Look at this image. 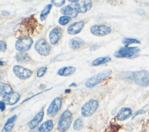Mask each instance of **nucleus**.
Wrapping results in <instances>:
<instances>
[{
	"label": "nucleus",
	"instance_id": "1",
	"mask_svg": "<svg viewBox=\"0 0 149 132\" xmlns=\"http://www.w3.org/2000/svg\"><path fill=\"white\" fill-rule=\"evenodd\" d=\"M140 49L137 47H124L119 48L114 53V56L118 58L133 59L140 55Z\"/></svg>",
	"mask_w": 149,
	"mask_h": 132
},
{
	"label": "nucleus",
	"instance_id": "2",
	"mask_svg": "<svg viewBox=\"0 0 149 132\" xmlns=\"http://www.w3.org/2000/svg\"><path fill=\"white\" fill-rule=\"evenodd\" d=\"M111 73V70H105L99 72L88 78L85 82V85L88 88L94 87L102 81L108 77Z\"/></svg>",
	"mask_w": 149,
	"mask_h": 132
},
{
	"label": "nucleus",
	"instance_id": "3",
	"mask_svg": "<svg viewBox=\"0 0 149 132\" xmlns=\"http://www.w3.org/2000/svg\"><path fill=\"white\" fill-rule=\"evenodd\" d=\"M73 119L72 114L69 110H65L59 116L58 122V130L65 132L70 126Z\"/></svg>",
	"mask_w": 149,
	"mask_h": 132
},
{
	"label": "nucleus",
	"instance_id": "4",
	"mask_svg": "<svg viewBox=\"0 0 149 132\" xmlns=\"http://www.w3.org/2000/svg\"><path fill=\"white\" fill-rule=\"evenodd\" d=\"M33 44L32 38L27 35H22L15 43V48L19 52H25L29 50Z\"/></svg>",
	"mask_w": 149,
	"mask_h": 132
},
{
	"label": "nucleus",
	"instance_id": "5",
	"mask_svg": "<svg viewBox=\"0 0 149 132\" xmlns=\"http://www.w3.org/2000/svg\"><path fill=\"white\" fill-rule=\"evenodd\" d=\"M132 80L137 84L142 87L149 85V72L142 70L134 72L132 75Z\"/></svg>",
	"mask_w": 149,
	"mask_h": 132
},
{
	"label": "nucleus",
	"instance_id": "6",
	"mask_svg": "<svg viewBox=\"0 0 149 132\" xmlns=\"http://www.w3.org/2000/svg\"><path fill=\"white\" fill-rule=\"evenodd\" d=\"M98 107V101L95 99H91L84 104L81 108V113L83 116L88 117L93 115Z\"/></svg>",
	"mask_w": 149,
	"mask_h": 132
},
{
	"label": "nucleus",
	"instance_id": "7",
	"mask_svg": "<svg viewBox=\"0 0 149 132\" xmlns=\"http://www.w3.org/2000/svg\"><path fill=\"white\" fill-rule=\"evenodd\" d=\"M34 49L42 56L48 55L51 51V46L48 42L43 38L38 40L34 45Z\"/></svg>",
	"mask_w": 149,
	"mask_h": 132
},
{
	"label": "nucleus",
	"instance_id": "8",
	"mask_svg": "<svg viewBox=\"0 0 149 132\" xmlns=\"http://www.w3.org/2000/svg\"><path fill=\"white\" fill-rule=\"evenodd\" d=\"M62 99L61 97H58L54 98L47 110L48 116L51 117L55 116L60 110L62 106Z\"/></svg>",
	"mask_w": 149,
	"mask_h": 132
},
{
	"label": "nucleus",
	"instance_id": "9",
	"mask_svg": "<svg viewBox=\"0 0 149 132\" xmlns=\"http://www.w3.org/2000/svg\"><path fill=\"white\" fill-rule=\"evenodd\" d=\"M111 28L104 24H95L90 28L91 33L95 36H105L111 33Z\"/></svg>",
	"mask_w": 149,
	"mask_h": 132
},
{
	"label": "nucleus",
	"instance_id": "10",
	"mask_svg": "<svg viewBox=\"0 0 149 132\" xmlns=\"http://www.w3.org/2000/svg\"><path fill=\"white\" fill-rule=\"evenodd\" d=\"M13 72L15 76L21 80H26L31 77L33 72L20 65H15L13 67Z\"/></svg>",
	"mask_w": 149,
	"mask_h": 132
},
{
	"label": "nucleus",
	"instance_id": "11",
	"mask_svg": "<svg viewBox=\"0 0 149 132\" xmlns=\"http://www.w3.org/2000/svg\"><path fill=\"white\" fill-rule=\"evenodd\" d=\"M78 13H86L91 9L92 7V1L90 0L87 1H77L76 3H71Z\"/></svg>",
	"mask_w": 149,
	"mask_h": 132
},
{
	"label": "nucleus",
	"instance_id": "12",
	"mask_svg": "<svg viewBox=\"0 0 149 132\" xmlns=\"http://www.w3.org/2000/svg\"><path fill=\"white\" fill-rule=\"evenodd\" d=\"M62 34V29L60 27L53 28L49 33V40L52 45H56L60 40Z\"/></svg>",
	"mask_w": 149,
	"mask_h": 132
},
{
	"label": "nucleus",
	"instance_id": "13",
	"mask_svg": "<svg viewBox=\"0 0 149 132\" xmlns=\"http://www.w3.org/2000/svg\"><path fill=\"white\" fill-rule=\"evenodd\" d=\"M84 26V22L83 20L74 22L71 23L67 28V32L69 34L75 35L79 34Z\"/></svg>",
	"mask_w": 149,
	"mask_h": 132
},
{
	"label": "nucleus",
	"instance_id": "14",
	"mask_svg": "<svg viewBox=\"0 0 149 132\" xmlns=\"http://www.w3.org/2000/svg\"><path fill=\"white\" fill-rule=\"evenodd\" d=\"M20 94L17 92H12L8 95L3 97V101L5 104L8 105H13L16 104L20 99Z\"/></svg>",
	"mask_w": 149,
	"mask_h": 132
},
{
	"label": "nucleus",
	"instance_id": "15",
	"mask_svg": "<svg viewBox=\"0 0 149 132\" xmlns=\"http://www.w3.org/2000/svg\"><path fill=\"white\" fill-rule=\"evenodd\" d=\"M60 12L62 15H63V16H69L73 18L76 17L79 13L74 9V8L71 5V3L65 6H63L61 9Z\"/></svg>",
	"mask_w": 149,
	"mask_h": 132
},
{
	"label": "nucleus",
	"instance_id": "16",
	"mask_svg": "<svg viewBox=\"0 0 149 132\" xmlns=\"http://www.w3.org/2000/svg\"><path fill=\"white\" fill-rule=\"evenodd\" d=\"M132 114V110L130 108H121L117 113L116 118L120 121L125 120Z\"/></svg>",
	"mask_w": 149,
	"mask_h": 132
},
{
	"label": "nucleus",
	"instance_id": "17",
	"mask_svg": "<svg viewBox=\"0 0 149 132\" xmlns=\"http://www.w3.org/2000/svg\"><path fill=\"white\" fill-rule=\"evenodd\" d=\"M44 112L43 111H40L34 117L32 120H31L29 123H28V126L31 129H34L36 128L39 124L40 123L42 120L43 117H44Z\"/></svg>",
	"mask_w": 149,
	"mask_h": 132
},
{
	"label": "nucleus",
	"instance_id": "18",
	"mask_svg": "<svg viewBox=\"0 0 149 132\" xmlns=\"http://www.w3.org/2000/svg\"><path fill=\"white\" fill-rule=\"evenodd\" d=\"M76 70V67L73 66H64L58 70L57 74L61 76H70L73 74Z\"/></svg>",
	"mask_w": 149,
	"mask_h": 132
},
{
	"label": "nucleus",
	"instance_id": "19",
	"mask_svg": "<svg viewBox=\"0 0 149 132\" xmlns=\"http://www.w3.org/2000/svg\"><path fill=\"white\" fill-rule=\"evenodd\" d=\"M84 45V40L79 37H74L71 39L69 43V47L74 50L81 48Z\"/></svg>",
	"mask_w": 149,
	"mask_h": 132
},
{
	"label": "nucleus",
	"instance_id": "20",
	"mask_svg": "<svg viewBox=\"0 0 149 132\" xmlns=\"http://www.w3.org/2000/svg\"><path fill=\"white\" fill-rule=\"evenodd\" d=\"M54 123L52 120H48L42 123L38 129L39 132H49L52 130Z\"/></svg>",
	"mask_w": 149,
	"mask_h": 132
},
{
	"label": "nucleus",
	"instance_id": "21",
	"mask_svg": "<svg viewBox=\"0 0 149 132\" xmlns=\"http://www.w3.org/2000/svg\"><path fill=\"white\" fill-rule=\"evenodd\" d=\"M16 60L19 63H28L31 60V58L26 52H19L16 54L15 56Z\"/></svg>",
	"mask_w": 149,
	"mask_h": 132
},
{
	"label": "nucleus",
	"instance_id": "22",
	"mask_svg": "<svg viewBox=\"0 0 149 132\" xmlns=\"http://www.w3.org/2000/svg\"><path fill=\"white\" fill-rule=\"evenodd\" d=\"M12 92L13 89L10 85L2 82L0 83V93L1 96L3 97Z\"/></svg>",
	"mask_w": 149,
	"mask_h": 132
},
{
	"label": "nucleus",
	"instance_id": "23",
	"mask_svg": "<svg viewBox=\"0 0 149 132\" xmlns=\"http://www.w3.org/2000/svg\"><path fill=\"white\" fill-rule=\"evenodd\" d=\"M111 60V58L108 57V56H104V57H100L95 60H94L92 62L91 65L93 66H97L105 64L108 62H109Z\"/></svg>",
	"mask_w": 149,
	"mask_h": 132
},
{
	"label": "nucleus",
	"instance_id": "24",
	"mask_svg": "<svg viewBox=\"0 0 149 132\" xmlns=\"http://www.w3.org/2000/svg\"><path fill=\"white\" fill-rule=\"evenodd\" d=\"M52 4L49 3V4L47 5L44 7V8L41 10V14L40 16V18L41 21H43L44 20H45L46 19L47 16L49 14L51 9H52Z\"/></svg>",
	"mask_w": 149,
	"mask_h": 132
},
{
	"label": "nucleus",
	"instance_id": "25",
	"mask_svg": "<svg viewBox=\"0 0 149 132\" xmlns=\"http://www.w3.org/2000/svg\"><path fill=\"white\" fill-rule=\"evenodd\" d=\"M83 125H84V123L83 120L81 118H77L74 120L73 126V129L75 130L79 131L83 128Z\"/></svg>",
	"mask_w": 149,
	"mask_h": 132
},
{
	"label": "nucleus",
	"instance_id": "26",
	"mask_svg": "<svg viewBox=\"0 0 149 132\" xmlns=\"http://www.w3.org/2000/svg\"><path fill=\"white\" fill-rule=\"evenodd\" d=\"M122 44H125L126 46L132 44H140L141 42L135 38H125L122 41Z\"/></svg>",
	"mask_w": 149,
	"mask_h": 132
},
{
	"label": "nucleus",
	"instance_id": "27",
	"mask_svg": "<svg viewBox=\"0 0 149 132\" xmlns=\"http://www.w3.org/2000/svg\"><path fill=\"white\" fill-rule=\"evenodd\" d=\"M71 17L66 16H62L58 19V23L61 26H65L67 24L70 20Z\"/></svg>",
	"mask_w": 149,
	"mask_h": 132
},
{
	"label": "nucleus",
	"instance_id": "28",
	"mask_svg": "<svg viewBox=\"0 0 149 132\" xmlns=\"http://www.w3.org/2000/svg\"><path fill=\"white\" fill-rule=\"evenodd\" d=\"M47 70V67L45 66H42L40 67L37 71V76L38 77H41L44 75Z\"/></svg>",
	"mask_w": 149,
	"mask_h": 132
},
{
	"label": "nucleus",
	"instance_id": "29",
	"mask_svg": "<svg viewBox=\"0 0 149 132\" xmlns=\"http://www.w3.org/2000/svg\"><path fill=\"white\" fill-rule=\"evenodd\" d=\"M51 3L52 4H53L54 6H55L56 7H61L65 4V0H62V1L52 0V1H51Z\"/></svg>",
	"mask_w": 149,
	"mask_h": 132
},
{
	"label": "nucleus",
	"instance_id": "30",
	"mask_svg": "<svg viewBox=\"0 0 149 132\" xmlns=\"http://www.w3.org/2000/svg\"><path fill=\"white\" fill-rule=\"evenodd\" d=\"M14 127V123L13 122H6L4 125V129L6 131H9Z\"/></svg>",
	"mask_w": 149,
	"mask_h": 132
},
{
	"label": "nucleus",
	"instance_id": "31",
	"mask_svg": "<svg viewBox=\"0 0 149 132\" xmlns=\"http://www.w3.org/2000/svg\"><path fill=\"white\" fill-rule=\"evenodd\" d=\"M7 49V45L6 43L3 41L1 40L0 41V51L2 52H4Z\"/></svg>",
	"mask_w": 149,
	"mask_h": 132
},
{
	"label": "nucleus",
	"instance_id": "32",
	"mask_svg": "<svg viewBox=\"0 0 149 132\" xmlns=\"http://www.w3.org/2000/svg\"><path fill=\"white\" fill-rule=\"evenodd\" d=\"M144 113V111L143 109H139V110H138L137 111H136V112L134 113L133 116H132V119L134 118L136 116H137V115H140V114H143V113Z\"/></svg>",
	"mask_w": 149,
	"mask_h": 132
},
{
	"label": "nucleus",
	"instance_id": "33",
	"mask_svg": "<svg viewBox=\"0 0 149 132\" xmlns=\"http://www.w3.org/2000/svg\"><path fill=\"white\" fill-rule=\"evenodd\" d=\"M16 117H17V116H16V115H15L12 116V117H9V118L7 120L6 122H14V121L16 119Z\"/></svg>",
	"mask_w": 149,
	"mask_h": 132
},
{
	"label": "nucleus",
	"instance_id": "34",
	"mask_svg": "<svg viewBox=\"0 0 149 132\" xmlns=\"http://www.w3.org/2000/svg\"><path fill=\"white\" fill-rule=\"evenodd\" d=\"M0 108L1 111H3L5 109V103L3 101H0Z\"/></svg>",
	"mask_w": 149,
	"mask_h": 132
},
{
	"label": "nucleus",
	"instance_id": "35",
	"mask_svg": "<svg viewBox=\"0 0 149 132\" xmlns=\"http://www.w3.org/2000/svg\"><path fill=\"white\" fill-rule=\"evenodd\" d=\"M136 12L140 15H143L145 13V11L141 8H139V9H136Z\"/></svg>",
	"mask_w": 149,
	"mask_h": 132
},
{
	"label": "nucleus",
	"instance_id": "36",
	"mask_svg": "<svg viewBox=\"0 0 149 132\" xmlns=\"http://www.w3.org/2000/svg\"><path fill=\"white\" fill-rule=\"evenodd\" d=\"M1 13L4 16H8L9 15V12H8L6 10H2L1 11Z\"/></svg>",
	"mask_w": 149,
	"mask_h": 132
},
{
	"label": "nucleus",
	"instance_id": "37",
	"mask_svg": "<svg viewBox=\"0 0 149 132\" xmlns=\"http://www.w3.org/2000/svg\"><path fill=\"white\" fill-rule=\"evenodd\" d=\"M76 87L77 86V85H76V83H72L70 85H69V87Z\"/></svg>",
	"mask_w": 149,
	"mask_h": 132
},
{
	"label": "nucleus",
	"instance_id": "38",
	"mask_svg": "<svg viewBox=\"0 0 149 132\" xmlns=\"http://www.w3.org/2000/svg\"><path fill=\"white\" fill-rule=\"evenodd\" d=\"M31 131H32L33 132H37V130H36V128H34V129H32Z\"/></svg>",
	"mask_w": 149,
	"mask_h": 132
},
{
	"label": "nucleus",
	"instance_id": "39",
	"mask_svg": "<svg viewBox=\"0 0 149 132\" xmlns=\"http://www.w3.org/2000/svg\"><path fill=\"white\" fill-rule=\"evenodd\" d=\"M3 64V62L2 60H1V61H0V65H1V66H2Z\"/></svg>",
	"mask_w": 149,
	"mask_h": 132
},
{
	"label": "nucleus",
	"instance_id": "40",
	"mask_svg": "<svg viewBox=\"0 0 149 132\" xmlns=\"http://www.w3.org/2000/svg\"><path fill=\"white\" fill-rule=\"evenodd\" d=\"M5 132H9V131H5Z\"/></svg>",
	"mask_w": 149,
	"mask_h": 132
},
{
	"label": "nucleus",
	"instance_id": "41",
	"mask_svg": "<svg viewBox=\"0 0 149 132\" xmlns=\"http://www.w3.org/2000/svg\"><path fill=\"white\" fill-rule=\"evenodd\" d=\"M148 115H149V112H148Z\"/></svg>",
	"mask_w": 149,
	"mask_h": 132
}]
</instances>
